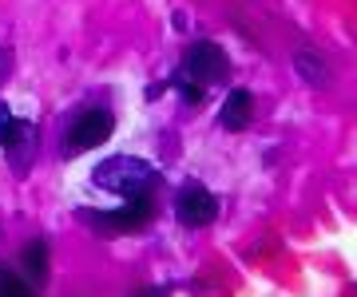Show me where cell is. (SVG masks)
<instances>
[{"label": "cell", "instance_id": "cell-5", "mask_svg": "<svg viewBox=\"0 0 357 297\" xmlns=\"http://www.w3.org/2000/svg\"><path fill=\"white\" fill-rule=\"evenodd\" d=\"M151 218V198H128L123 210H107V214H84V222H91L103 234H131Z\"/></svg>", "mask_w": 357, "mask_h": 297}, {"label": "cell", "instance_id": "cell-4", "mask_svg": "<svg viewBox=\"0 0 357 297\" xmlns=\"http://www.w3.org/2000/svg\"><path fill=\"white\" fill-rule=\"evenodd\" d=\"M175 214L183 226H211L218 214V198L206 186H199V182H191V186H183L175 198Z\"/></svg>", "mask_w": 357, "mask_h": 297}, {"label": "cell", "instance_id": "cell-9", "mask_svg": "<svg viewBox=\"0 0 357 297\" xmlns=\"http://www.w3.org/2000/svg\"><path fill=\"white\" fill-rule=\"evenodd\" d=\"M0 297H32V289L24 285L20 273H13V270L0 266Z\"/></svg>", "mask_w": 357, "mask_h": 297}, {"label": "cell", "instance_id": "cell-2", "mask_svg": "<svg viewBox=\"0 0 357 297\" xmlns=\"http://www.w3.org/2000/svg\"><path fill=\"white\" fill-rule=\"evenodd\" d=\"M91 182L107 194H119V198H151V191L159 186V170H155L147 159L112 155L96 167Z\"/></svg>", "mask_w": 357, "mask_h": 297}, {"label": "cell", "instance_id": "cell-11", "mask_svg": "<svg viewBox=\"0 0 357 297\" xmlns=\"http://www.w3.org/2000/svg\"><path fill=\"white\" fill-rule=\"evenodd\" d=\"M13 123H16V119H13V111H8V104H0V143H4V135H8Z\"/></svg>", "mask_w": 357, "mask_h": 297}, {"label": "cell", "instance_id": "cell-6", "mask_svg": "<svg viewBox=\"0 0 357 297\" xmlns=\"http://www.w3.org/2000/svg\"><path fill=\"white\" fill-rule=\"evenodd\" d=\"M4 155H8V163H13V170H28V163H32V151H36V127L32 123H24V119H16L13 127H8V135H4Z\"/></svg>", "mask_w": 357, "mask_h": 297}, {"label": "cell", "instance_id": "cell-8", "mask_svg": "<svg viewBox=\"0 0 357 297\" xmlns=\"http://www.w3.org/2000/svg\"><path fill=\"white\" fill-rule=\"evenodd\" d=\"M24 270L32 273V278H44V273H48V246H44V242H28Z\"/></svg>", "mask_w": 357, "mask_h": 297}, {"label": "cell", "instance_id": "cell-7", "mask_svg": "<svg viewBox=\"0 0 357 297\" xmlns=\"http://www.w3.org/2000/svg\"><path fill=\"white\" fill-rule=\"evenodd\" d=\"M250 119H255V95L246 88H234L222 99V111H218V123L227 131H243V127H250Z\"/></svg>", "mask_w": 357, "mask_h": 297}, {"label": "cell", "instance_id": "cell-3", "mask_svg": "<svg viewBox=\"0 0 357 297\" xmlns=\"http://www.w3.org/2000/svg\"><path fill=\"white\" fill-rule=\"evenodd\" d=\"M112 115L91 107V111H79L64 131V155H84V151H96L107 135H112Z\"/></svg>", "mask_w": 357, "mask_h": 297}, {"label": "cell", "instance_id": "cell-1", "mask_svg": "<svg viewBox=\"0 0 357 297\" xmlns=\"http://www.w3.org/2000/svg\"><path fill=\"white\" fill-rule=\"evenodd\" d=\"M227 72H230L227 52H222L218 44H211V40H199V44H191V48H187L183 64H178L175 88L195 104V99H203L211 88H218V83L227 79Z\"/></svg>", "mask_w": 357, "mask_h": 297}, {"label": "cell", "instance_id": "cell-10", "mask_svg": "<svg viewBox=\"0 0 357 297\" xmlns=\"http://www.w3.org/2000/svg\"><path fill=\"white\" fill-rule=\"evenodd\" d=\"M294 64H298V67H302V72H306V79H310V83H314V88H321V83H326V67H321L318 60H310V56H298Z\"/></svg>", "mask_w": 357, "mask_h": 297}]
</instances>
